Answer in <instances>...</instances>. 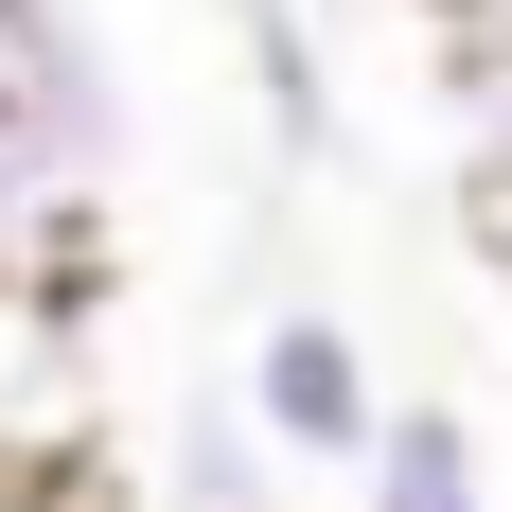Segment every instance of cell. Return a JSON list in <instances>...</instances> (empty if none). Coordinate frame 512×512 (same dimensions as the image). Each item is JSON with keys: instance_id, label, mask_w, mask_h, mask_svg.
<instances>
[{"instance_id": "obj_2", "label": "cell", "mask_w": 512, "mask_h": 512, "mask_svg": "<svg viewBox=\"0 0 512 512\" xmlns=\"http://www.w3.org/2000/svg\"><path fill=\"white\" fill-rule=\"evenodd\" d=\"M89 442H106L89 301H0V495H71Z\"/></svg>"}, {"instance_id": "obj_1", "label": "cell", "mask_w": 512, "mask_h": 512, "mask_svg": "<svg viewBox=\"0 0 512 512\" xmlns=\"http://www.w3.org/2000/svg\"><path fill=\"white\" fill-rule=\"evenodd\" d=\"M230 407L265 424V460L283 477H354L389 442V389H371V336L336 301H265L248 318V371H230Z\"/></svg>"}, {"instance_id": "obj_5", "label": "cell", "mask_w": 512, "mask_h": 512, "mask_svg": "<svg viewBox=\"0 0 512 512\" xmlns=\"http://www.w3.org/2000/svg\"><path fill=\"white\" fill-rule=\"evenodd\" d=\"M424 106H442V159H460L477 248L512 265V36H477V53H424Z\"/></svg>"}, {"instance_id": "obj_6", "label": "cell", "mask_w": 512, "mask_h": 512, "mask_svg": "<svg viewBox=\"0 0 512 512\" xmlns=\"http://www.w3.org/2000/svg\"><path fill=\"white\" fill-rule=\"evenodd\" d=\"M159 512H283V460H265V424L230 407V389L177 407V442H159Z\"/></svg>"}, {"instance_id": "obj_7", "label": "cell", "mask_w": 512, "mask_h": 512, "mask_svg": "<svg viewBox=\"0 0 512 512\" xmlns=\"http://www.w3.org/2000/svg\"><path fill=\"white\" fill-rule=\"evenodd\" d=\"M354 512H495L477 424H460V407H389V442L354 460Z\"/></svg>"}, {"instance_id": "obj_4", "label": "cell", "mask_w": 512, "mask_h": 512, "mask_svg": "<svg viewBox=\"0 0 512 512\" xmlns=\"http://www.w3.org/2000/svg\"><path fill=\"white\" fill-rule=\"evenodd\" d=\"M89 283H106V177L0 142V301H89Z\"/></svg>"}, {"instance_id": "obj_3", "label": "cell", "mask_w": 512, "mask_h": 512, "mask_svg": "<svg viewBox=\"0 0 512 512\" xmlns=\"http://www.w3.org/2000/svg\"><path fill=\"white\" fill-rule=\"evenodd\" d=\"M0 142H53V159H89V177H106V142H124L106 36L71 0H0Z\"/></svg>"}, {"instance_id": "obj_9", "label": "cell", "mask_w": 512, "mask_h": 512, "mask_svg": "<svg viewBox=\"0 0 512 512\" xmlns=\"http://www.w3.org/2000/svg\"><path fill=\"white\" fill-rule=\"evenodd\" d=\"M477 36H512V0H424V53H477Z\"/></svg>"}, {"instance_id": "obj_8", "label": "cell", "mask_w": 512, "mask_h": 512, "mask_svg": "<svg viewBox=\"0 0 512 512\" xmlns=\"http://www.w3.org/2000/svg\"><path fill=\"white\" fill-rule=\"evenodd\" d=\"M248 89H265V142L283 159H336V71H318L301 0H248Z\"/></svg>"}]
</instances>
